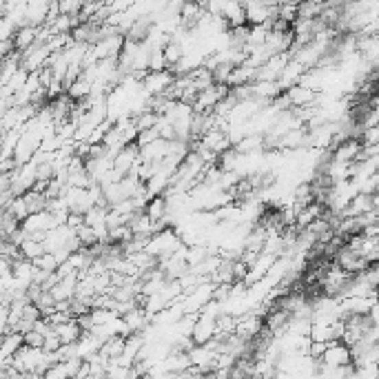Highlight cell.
<instances>
[{
    "label": "cell",
    "instance_id": "6da1fadb",
    "mask_svg": "<svg viewBox=\"0 0 379 379\" xmlns=\"http://www.w3.org/2000/svg\"><path fill=\"white\" fill-rule=\"evenodd\" d=\"M317 362L326 368L346 366V364H351V348H348V344L339 342V339H330V342H326L324 353Z\"/></svg>",
    "mask_w": 379,
    "mask_h": 379
},
{
    "label": "cell",
    "instance_id": "7a4b0ae2",
    "mask_svg": "<svg viewBox=\"0 0 379 379\" xmlns=\"http://www.w3.org/2000/svg\"><path fill=\"white\" fill-rule=\"evenodd\" d=\"M379 207V196L377 193H355L351 202L346 204V209L342 211V218H357L364 216L368 211H375Z\"/></svg>",
    "mask_w": 379,
    "mask_h": 379
},
{
    "label": "cell",
    "instance_id": "3957f363",
    "mask_svg": "<svg viewBox=\"0 0 379 379\" xmlns=\"http://www.w3.org/2000/svg\"><path fill=\"white\" fill-rule=\"evenodd\" d=\"M173 76L169 69H162V71H147L144 73V78H142V91L149 95H158V93H164L171 87V82H173Z\"/></svg>",
    "mask_w": 379,
    "mask_h": 379
},
{
    "label": "cell",
    "instance_id": "277c9868",
    "mask_svg": "<svg viewBox=\"0 0 379 379\" xmlns=\"http://www.w3.org/2000/svg\"><path fill=\"white\" fill-rule=\"evenodd\" d=\"M359 151H362L359 138H346L342 142H337L335 147H330L333 160H339V162H355L359 158Z\"/></svg>",
    "mask_w": 379,
    "mask_h": 379
},
{
    "label": "cell",
    "instance_id": "5b68a950",
    "mask_svg": "<svg viewBox=\"0 0 379 379\" xmlns=\"http://www.w3.org/2000/svg\"><path fill=\"white\" fill-rule=\"evenodd\" d=\"M120 317L126 322V326L131 328V333H142V330L151 324V315H149L147 310H144V306H140V304H135L131 310H126V313L120 315Z\"/></svg>",
    "mask_w": 379,
    "mask_h": 379
},
{
    "label": "cell",
    "instance_id": "8992f818",
    "mask_svg": "<svg viewBox=\"0 0 379 379\" xmlns=\"http://www.w3.org/2000/svg\"><path fill=\"white\" fill-rule=\"evenodd\" d=\"M315 93H317V91L308 89V87L299 84V82L290 84L288 89L284 91V95L288 98V104H290V106H308V104H313Z\"/></svg>",
    "mask_w": 379,
    "mask_h": 379
},
{
    "label": "cell",
    "instance_id": "52a82bcc",
    "mask_svg": "<svg viewBox=\"0 0 379 379\" xmlns=\"http://www.w3.org/2000/svg\"><path fill=\"white\" fill-rule=\"evenodd\" d=\"M290 58H295L304 69H313V67H317L319 58H322V51H319L313 43H308V45H302V47H297V49L290 51Z\"/></svg>",
    "mask_w": 379,
    "mask_h": 379
},
{
    "label": "cell",
    "instance_id": "ba28073f",
    "mask_svg": "<svg viewBox=\"0 0 379 379\" xmlns=\"http://www.w3.org/2000/svg\"><path fill=\"white\" fill-rule=\"evenodd\" d=\"M38 41V27L34 25H23L16 29V34L12 38V49L16 51H25L29 45Z\"/></svg>",
    "mask_w": 379,
    "mask_h": 379
},
{
    "label": "cell",
    "instance_id": "9c48e42d",
    "mask_svg": "<svg viewBox=\"0 0 379 379\" xmlns=\"http://www.w3.org/2000/svg\"><path fill=\"white\" fill-rule=\"evenodd\" d=\"M222 18H225L229 27L246 25V12H244V5L238 3V0H227L225 9H222Z\"/></svg>",
    "mask_w": 379,
    "mask_h": 379
},
{
    "label": "cell",
    "instance_id": "30bf717a",
    "mask_svg": "<svg viewBox=\"0 0 379 379\" xmlns=\"http://www.w3.org/2000/svg\"><path fill=\"white\" fill-rule=\"evenodd\" d=\"M251 91H253V98H262V100H273L275 95L282 93L277 80H253L251 82Z\"/></svg>",
    "mask_w": 379,
    "mask_h": 379
},
{
    "label": "cell",
    "instance_id": "8fae6325",
    "mask_svg": "<svg viewBox=\"0 0 379 379\" xmlns=\"http://www.w3.org/2000/svg\"><path fill=\"white\" fill-rule=\"evenodd\" d=\"M233 149L238 153H257L264 151V135L262 133H246L244 138L233 144Z\"/></svg>",
    "mask_w": 379,
    "mask_h": 379
},
{
    "label": "cell",
    "instance_id": "7c38bea8",
    "mask_svg": "<svg viewBox=\"0 0 379 379\" xmlns=\"http://www.w3.org/2000/svg\"><path fill=\"white\" fill-rule=\"evenodd\" d=\"M54 330H56V335L60 337V342H62V344H73L76 339L80 337V333H82V328L78 326L76 317L67 319V322H62V324H56V326H54Z\"/></svg>",
    "mask_w": 379,
    "mask_h": 379
},
{
    "label": "cell",
    "instance_id": "4fadbf2b",
    "mask_svg": "<svg viewBox=\"0 0 379 379\" xmlns=\"http://www.w3.org/2000/svg\"><path fill=\"white\" fill-rule=\"evenodd\" d=\"M65 93L69 95V98H71L73 102H78V100H84L87 95L91 93V82L87 80V78L78 76L76 80H73V82H71V84L67 87V89H65Z\"/></svg>",
    "mask_w": 379,
    "mask_h": 379
},
{
    "label": "cell",
    "instance_id": "5bb4252c",
    "mask_svg": "<svg viewBox=\"0 0 379 379\" xmlns=\"http://www.w3.org/2000/svg\"><path fill=\"white\" fill-rule=\"evenodd\" d=\"M144 213L151 218V220H162V218H167V213H169V209H167V198L162 196H153L149 202H147V207H144Z\"/></svg>",
    "mask_w": 379,
    "mask_h": 379
},
{
    "label": "cell",
    "instance_id": "9a60e30c",
    "mask_svg": "<svg viewBox=\"0 0 379 379\" xmlns=\"http://www.w3.org/2000/svg\"><path fill=\"white\" fill-rule=\"evenodd\" d=\"M18 251H21V255L25 260H36V257H41L43 253H45V246H43V240H34V238H25L21 242V246H18Z\"/></svg>",
    "mask_w": 379,
    "mask_h": 379
},
{
    "label": "cell",
    "instance_id": "2e32d148",
    "mask_svg": "<svg viewBox=\"0 0 379 379\" xmlns=\"http://www.w3.org/2000/svg\"><path fill=\"white\" fill-rule=\"evenodd\" d=\"M324 0H299L297 3V16L302 18H317L324 9Z\"/></svg>",
    "mask_w": 379,
    "mask_h": 379
},
{
    "label": "cell",
    "instance_id": "e0dca14e",
    "mask_svg": "<svg viewBox=\"0 0 379 379\" xmlns=\"http://www.w3.org/2000/svg\"><path fill=\"white\" fill-rule=\"evenodd\" d=\"M23 198H25V202H27L29 213H38V211L47 209V198H45V193H43V191L29 189V191H25V193H23Z\"/></svg>",
    "mask_w": 379,
    "mask_h": 379
},
{
    "label": "cell",
    "instance_id": "ac0fdd59",
    "mask_svg": "<svg viewBox=\"0 0 379 379\" xmlns=\"http://www.w3.org/2000/svg\"><path fill=\"white\" fill-rule=\"evenodd\" d=\"M162 56H164V62H167V69H169V67H173L184 56V51H182V47L178 43L169 41L167 45L162 47Z\"/></svg>",
    "mask_w": 379,
    "mask_h": 379
},
{
    "label": "cell",
    "instance_id": "d6986e66",
    "mask_svg": "<svg viewBox=\"0 0 379 379\" xmlns=\"http://www.w3.org/2000/svg\"><path fill=\"white\" fill-rule=\"evenodd\" d=\"M7 211L12 213V216H14L18 222H23V220L29 216L27 202H25V198H23V196H14V198H12V202L7 204Z\"/></svg>",
    "mask_w": 379,
    "mask_h": 379
},
{
    "label": "cell",
    "instance_id": "ffe728a7",
    "mask_svg": "<svg viewBox=\"0 0 379 379\" xmlns=\"http://www.w3.org/2000/svg\"><path fill=\"white\" fill-rule=\"evenodd\" d=\"M34 266L47 271V273H54V271L58 268V260H56L54 253H47V251H45L41 257H36V260H34Z\"/></svg>",
    "mask_w": 379,
    "mask_h": 379
},
{
    "label": "cell",
    "instance_id": "44dd1931",
    "mask_svg": "<svg viewBox=\"0 0 379 379\" xmlns=\"http://www.w3.org/2000/svg\"><path fill=\"white\" fill-rule=\"evenodd\" d=\"M359 142L362 144H379V124L362 129V133H359Z\"/></svg>",
    "mask_w": 379,
    "mask_h": 379
}]
</instances>
